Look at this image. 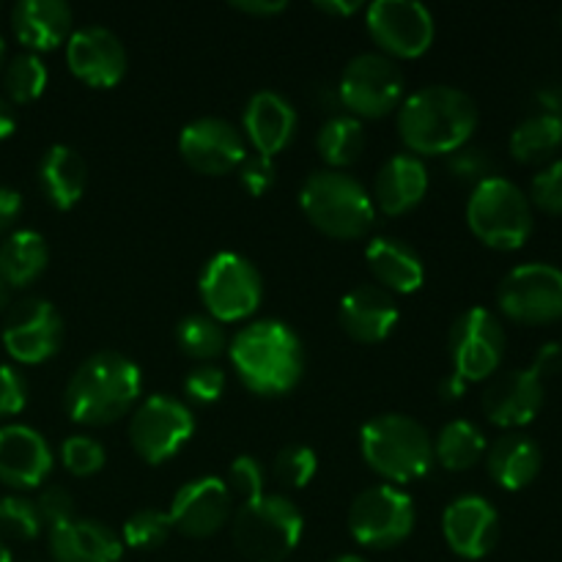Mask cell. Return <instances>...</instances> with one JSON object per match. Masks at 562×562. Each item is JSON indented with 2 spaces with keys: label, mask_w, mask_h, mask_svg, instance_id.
<instances>
[{
  "label": "cell",
  "mask_w": 562,
  "mask_h": 562,
  "mask_svg": "<svg viewBox=\"0 0 562 562\" xmlns=\"http://www.w3.org/2000/svg\"><path fill=\"white\" fill-rule=\"evenodd\" d=\"M395 113L401 140L415 157H448L464 148L477 130L475 99L453 86L420 88Z\"/></svg>",
  "instance_id": "6da1fadb"
},
{
  "label": "cell",
  "mask_w": 562,
  "mask_h": 562,
  "mask_svg": "<svg viewBox=\"0 0 562 562\" xmlns=\"http://www.w3.org/2000/svg\"><path fill=\"white\" fill-rule=\"evenodd\" d=\"M228 357L241 384L263 398L291 393L305 373L300 335L278 318H258L239 329L228 344Z\"/></svg>",
  "instance_id": "7a4b0ae2"
},
{
  "label": "cell",
  "mask_w": 562,
  "mask_h": 562,
  "mask_svg": "<svg viewBox=\"0 0 562 562\" xmlns=\"http://www.w3.org/2000/svg\"><path fill=\"white\" fill-rule=\"evenodd\" d=\"M140 393V368L130 357L121 351H97L71 373L64 409L80 426H113L135 409Z\"/></svg>",
  "instance_id": "3957f363"
},
{
  "label": "cell",
  "mask_w": 562,
  "mask_h": 562,
  "mask_svg": "<svg viewBox=\"0 0 562 562\" xmlns=\"http://www.w3.org/2000/svg\"><path fill=\"white\" fill-rule=\"evenodd\" d=\"M362 461L390 486H404L426 477L434 467V439L415 417H373L360 431Z\"/></svg>",
  "instance_id": "277c9868"
},
{
  "label": "cell",
  "mask_w": 562,
  "mask_h": 562,
  "mask_svg": "<svg viewBox=\"0 0 562 562\" xmlns=\"http://www.w3.org/2000/svg\"><path fill=\"white\" fill-rule=\"evenodd\" d=\"M300 209L316 231L338 241H357L376 223L373 198L344 170H316L300 190Z\"/></svg>",
  "instance_id": "5b68a950"
},
{
  "label": "cell",
  "mask_w": 562,
  "mask_h": 562,
  "mask_svg": "<svg viewBox=\"0 0 562 562\" xmlns=\"http://www.w3.org/2000/svg\"><path fill=\"white\" fill-rule=\"evenodd\" d=\"M305 516L283 494H261L241 505L231 519V536L241 558L252 562H283L300 547Z\"/></svg>",
  "instance_id": "8992f818"
},
{
  "label": "cell",
  "mask_w": 562,
  "mask_h": 562,
  "mask_svg": "<svg viewBox=\"0 0 562 562\" xmlns=\"http://www.w3.org/2000/svg\"><path fill=\"white\" fill-rule=\"evenodd\" d=\"M467 225L477 241L499 252L519 250L532 234L530 198L503 176L477 184L467 201Z\"/></svg>",
  "instance_id": "52a82bcc"
},
{
  "label": "cell",
  "mask_w": 562,
  "mask_h": 562,
  "mask_svg": "<svg viewBox=\"0 0 562 562\" xmlns=\"http://www.w3.org/2000/svg\"><path fill=\"white\" fill-rule=\"evenodd\" d=\"M198 294L203 307L217 324H236L250 318L261 307V272L239 252L223 250L209 258L198 278Z\"/></svg>",
  "instance_id": "ba28073f"
},
{
  "label": "cell",
  "mask_w": 562,
  "mask_h": 562,
  "mask_svg": "<svg viewBox=\"0 0 562 562\" xmlns=\"http://www.w3.org/2000/svg\"><path fill=\"white\" fill-rule=\"evenodd\" d=\"M415 503L409 494L390 483L366 488L349 508V532L360 547L387 552L401 547L415 530Z\"/></svg>",
  "instance_id": "9c48e42d"
},
{
  "label": "cell",
  "mask_w": 562,
  "mask_h": 562,
  "mask_svg": "<svg viewBox=\"0 0 562 562\" xmlns=\"http://www.w3.org/2000/svg\"><path fill=\"white\" fill-rule=\"evenodd\" d=\"M404 71L382 53H362L346 64L340 77V108L357 121H376L395 113L404 102Z\"/></svg>",
  "instance_id": "30bf717a"
},
{
  "label": "cell",
  "mask_w": 562,
  "mask_h": 562,
  "mask_svg": "<svg viewBox=\"0 0 562 562\" xmlns=\"http://www.w3.org/2000/svg\"><path fill=\"white\" fill-rule=\"evenodd\" d=\"M195 434L192 409L170 395H148L130 417V445L146 464L157 467L173 459Z\"/></svg>",
  "instance_id": "8fae6325"
},
{
  "label": "cell",
  "mask_w": 562,
  "mask_h": 562,
  "mask_svg": "<svg viewBox=\"0 0 562 562\" xmlns=\"http://www.w3.org/2000/svg\"><path fill=\"white\" fill-rule=\"evenodd\" d=\"M366 31L393 60L420 58L437 36L434 14L417 0H376L366 5Z\"/></svg>",
  "instance_id": "7c38bea8"
},
{
  "label": "cell",
  "mask_w": 562,
  "mask_h": 562,
  "mask_svg": "<svg viewBox=\"0 0 562 562\" xmlns=\"http://www.w3.org/2000/svg\"><path fill=\"white\" fill-rule=\"evenodd\" d=\"M503 316L516 324H552L562 318V269L552 263H521L497 289Z\"/></svg>",
  "instance_id": "4fadbf2b"
},
{
  "label": "cell",
  "mask_w": 562,
  "mask_h": 562,
  "mask_svg": "<svg viewBox=\"0 0 562 562\" xmlns=\"http://www.w3.org/2000/svg\"><path fill=\"white\" fill-rule=\"evenodd\" d=\"M450 362L467 384L497 373L505 355V329L488 307H470L453 322L448 335Z\"/></svg>",
  "instance_id": "5bb4252c"
},
{
  "label": "cell",
  "mask_w": 562,
  "mask_h": 562,
  "mask_svg": "<svg viewBox=\"0 0 562 562\" xmlns=\"http://www.w3.org/2000/svg\"><path fill=\"white\" fill-rule=\"evenodd\" d=\"M64 344V318L53 302L27 296L9 307L3 324V346L20 366H42L53 360Z\"/></svg>",
  "instance_id": "9a60e30c"
},
{
  "label": "cell",
  "mask_w": 562,
  "mask_h": 562,
  "mask_svg": "<svg viewBox=\"0 0 562 562\" xmlns=\"http://www.w3.org/2000/svg\"><path fill=\"white\" fill-rule=\"evenodd\" d=\"M179 154L195 173L228 176L245 162L247 140L231 121L206 115L181 130Z\"/></svg>",
  "instance_id": "2e32d148"
},
{
  "label": "cell",
  "mask_w": 562,
  "mask_h": 562,
  "mask_svg": "<svg viewBox=\"0 0 562 562\" xmlns=\"http://www.w3.org/2000/svg\"><path fill=\"white\" fill-rule=\"evenodd\" d=\"M168 516L176 532L203 541L234 519V497L220 477H195L176 492Z\"/></svg>",
  "instance_id": "e0dca14e"
},
{
  "label": "cell",
  "mask_w": 562,
  "mask_h": 562,
  "mask_svg": "<svg viewBox=\"0 0 562 562\" xmlns=\"http://www.w3.org/2000/svg\"><path fill=\"white\" fill-rule=\"evenodd\" d=\"M66 64L80 82L91 88H115L126 75V49L113 31L102 25H86L71 31L66 42Z\"/></svg>",
  "instance_id": "ac0fdd59"
},
{
  "label": "cell",
  "mask_w": 562,
  "mask_h": 562,
  "mask_svg": "<svg viewBox=\"0 0 562 562\" xmlns=\"http://www.w3.org/2000/svg\"><path fill=\"white\" fill-rule=\"evenodd\" d=\"M55 456L47 439L31 426H0V483L14 492H31L53 475Z\"/></svg>",
  "instance_id": "d6986e66"
},
{
  "label": "cell",
  "mask_w": 562,
  "mask_h": 562,
  "mask_svg": "<svg viewBox=\"0 0 562 562\" xmlns=\"http://www.w3.org/2000/svg\"><path fill=\"white\" fill-rule=\"evenodd\" d=\"M442 536L461 560H483L499 541V514L486 497H456L442 514Z\"/></svg>",
  "instance_id": "ffe728a7"
},
{
  "label": "cell",
  "mask_w": 562,
  "mask_h": 562,
  "mask_svg": "<svg viewBox=\"0 0 562 562\" xmlns=\"http://www.w3.org/2000/svg\"><path fill=\"white\" fill-rule=\"evenodd\" d=\"M543 398H547L543 379L532 368H516L488 382L483 393V415L497 428L514 431L536 420L538 412L543 409Z\"/></svg>",
  "instance_id": "44dd1931"
},
{
  "label": "cell",
  "mask_w": 562,
  "mask_h": 562,
  "mask_svg": "<svg viewBox=\"0 0 562 562\" xmlns=\"http://www.w3.org/2000/svg\"><path fill=\"white\" fill-rule=\"evenodd\" d=\"M338 322L355 344L376 346L398 327L401 311L395 296L379 285H357L340 300Z\"/></svg>",
  "instance_id": "7402d4cb"
},
{
  "label": "cell",
  "mask_w": 562,
  "mask_h": 562,
  "mask_svg": "<svg viewBox=\"0 0 562 562\" xmlns=\"http://www.w3.org/2000/svg\"><path fill=\"white\" fill-rule=\"evenodd\" d=\"M296 124H300V119H296L294 104L274 91L252 93L245 115H241L245 140L256 148V154L269 159L289 148V143L296 135Z\"/></svg>",
  "instance_id": "603a6c76"
},
{
  "label": "cell",
  "mask_w": 562,
  "mask_h": 562,
  "mask_svg": "<svg viewBox=\"0 0 562 562\" xmlns=\"http://www.w3.org/2000/svg\"><path fill=\"white\" fill-rule=\"evenodd\" d=\"M49 558L53 562H121L124 543L119 532L102 521L75 516L49 527Z\"/></svg>",
  "instance_id": "cb8c5ba5"
},
{
  "label": "cell",
  "mask_w": 562,
  "mask_h": 562,
  "mask_svg": "<svg viewBox=\"0 0 562 562\" xmlns=\"http://www.w3.org/2000/svg\"><path fill=\"white\" fill-rule=\"evenodd\" d=\"M428 192V168L415 154H395L379 168L373 179V206L387 217L409 214Z\"/></svg>",
  "instance_id": "d4e9b609"
},
{
  "label": "cell",
  "mask_w": 562,
  "mask_h": 562,
  "mask_svg": "<svg viewBox=\"0 0 562 562\" xmlns=\"http://www.w3.org/2000/svg\"><path fill=\"white\" fill-rule=\"evenodd\" d=\"M75 14L64 0H22L11 9V31L25 53H49L69 42Z\"/></svg>",
  "instance_id": "484cf974"
},
{
  "label": "cell",
  "mask_w": 562,
  "mask_h": 562,
  "mask_svg": "<svg viewBox=\"0 0 562 562\" xmlns=\"http://www.w3.org/2000/svg\"><path fill=\"white\" fill-rule=\"evenodd\" d=\"M366 263L387 294H415L426 283V267L412 245L395 236H376L366 247Z\"/></svg>",
  "instance_id": "4316f807"
},
{
  "label": "cell",
  "mask_w": 562,
  "mask_h": 562,
  "mask_svg": "<svg viewBox=\"0 0 562 562\" xmlns=\"http://www.w3.org/2000/svg\"><path fill=\"white\" fill-rule=\"evenodd\" d=\"M86 159L75 148L55 143L44 151L42 162H38V187H42L49 206L58 209V212H71L86 195Z\"/></svg>",
  "instance_id": "83f0119b"
},
{
  "label": "cell",
  "mask_w": 562,
  "mask_h": 562,
  "mask_svg": "<svg viewBox=\"0 0 562 562\" xmlns=\"http://www.w3.org/2000/svg\"><path fill=\"white\" fill-rule=\"evenodd\" d=\"M543 467V453L536 439L527 434H503L492 448H486V470L505 492H521L538 477Z\"/></svg>",
  "instance_id": "f1b7e54d"
},
{
  "label": "cell",
  "mask_w": 562,
  "mask_h": 562,
  "mask_svg": "<svg viewBox=\"0 0 562 562\" xmlns=\"http://www.w3.org/2000/svg\"><path fill=\"white\" fill-rule=\"evenodd\" d=\"M49 263V247L36 231H11L0 241V272L9 289H27L44 274Z\"/></svg>",
  "instance_id": "f546056e"
},
{
  "label": "cell",
  "mask_w": 562,
  "mask_h": 562,
  "mask_svg": "<svg viewBox=\"0 0 562 562\" xmlns=\"http://www.w3.org/2000/svg\"><path fill=\"white\" fill-rule=\"evenodd\" d=\"M316 151L329 165V170L351 168L366 151L362 121H357L349 113L329 115L316 135Z\"/></svg>",
  "instance_id": "4dcf8cb0"
},
{
  "label": "cell",
  "mask_w": 562,
  "mask_h": 562,
  "mask_svg": "<svg viewBox=\"0 0 562 562\" xmlns=\"http://www.w3.org/2000/svg\"><path fill=\"white\" fill-rule=\"evenodd\" d=\"M486 437L470 420H450L434 439V461L448 472H467L486 459Z\"/></svg>",
  "instance_id": "1f68e13d"
},
{
  "label": "cell",
  "mask_w": 562,
  "mask_h": 562,
  "mask_svg": "<svg viewBox=\"0 0 562 562\" xmlns=\"http://www.w3.org/2000/svg\"><path fill=\"white\" fill-rule=\"evenodd\" d=\"M562 148V121L547 113H532L510 132V154L525 165H536Z\"/></svg>",
  "instance_id": "d6a6232c"
},
{
  "label": "cell",
  "mask_w": 562,
  "mask_h": 562,
  "mask_svg": "<svg viewBox=\"0 0 562 562\" xmlns=\"http://www.w3.org/2000/svg\"><path fill=\"white\" fill-rule=\"evenodd\" d=\"M176 344H179L181 355L198 362L217 360L228 349L223 324L214 322L212 316H201V313H190V316L181 318L179 327H176Z\"/></svg>",
  "instance_id": "836d02e7"
},
{
  "label": "cell",
  "mask_w": 562,
  "mask_h": 562,
  "mask_svg": "<svg viewBox=\"0 0 562 562\" xmlns=\"http://www.w3.org/2000/svg\"><path fill=\"white\" fill-rule=\"evenodd\" d=\"M0 80H3V97L11 104H31L44 93L49 75L36 53H20L3 66Z\"/></svg>",
  "instance_id": "e575fe53"
},
{
  "label": "cell",
  "mask_w": 562,
  "mask_h": 562,
  "mask_svg": "<svg viewBox=\"0 0 562 562\" xmlns=\"http://www.w3.org/2000/svg\"><path fill=\"white\" fill-rule=\"evenodd\" d=\"M170 532H173V525H170L168 510L143 508L124 521L121 543L135 549V552H151V549H159L168 541Z\"/></svg>",
  "instance_id": "d590c367"
},
{
  "label": "cell",
  "mask_w": 562,
  "mask_h": 562,
  "mask_svg": "<svg viewBox=\"0 0 562 562\" xmlns=\"http://www.w3.org/2000/svg\"><path fill=\"white\" fill-rule=\"evenodd\" d=\"M44 521L38 516L36 499L25 494H5L0 497V538L11 541H36Z\"/></svg>",
  "instance_id": "8d00e7d4"
},
{
  "label": "cell",
  "mask_w": 562,
  "mask_h": 562,
  "mask_svg": "<svg viewBox=\"0 0 562 562\" xmlns=\"http://www.w3.org/2000/svg\"><path fill=\"white\" fill-rule=\"evenodd\" d=\"M318 472V459L307 445H285L272 461V475L289 488H305Z\"/></svg>",
  "instance_id": "74e56055"
},
{
  "label": "cell",
  "mask_w": 562,
  "mask_h": 562,
  "mask_svg": "<svg viewBox=\"0 0 562 562\" xmlns=\"http://www.w3.org/2000/svg\"><path fill=\"white\" fill-rule=\"evenodd\" d=\"M104 461H108V450L93 437L75 434V437L64 439V445H60V464L75 477L97 475V472L104 470Z\"/></svg>",
  "instance_id": "f35d334b"
},
{
  "label": "cell",
  "mask_w": 562,
  "mask_h": 562,
  "mask_svg": "<svg viewBox=\"0 0 562 562\" xmlns=\"http://www.w3.org/2000/svg\"><path fill=\"white\" fill-rule=\"evenodd\" d=\"M448 173L459 184H470L475 190L477 184L488 181L494 176V159L488 151L475 146H464L459 151L448 154Z\"/></svg>",
  "instance_id": "ab89813d"
},
{
  "label": "cell",
  "mask_w": 562,
  "mask_h": 562,
  "mask_svg": "<svg viewBox=\"0 0 562 562\" xmlns=\"http://www.w3.org/2000/svg\"><path fill=\"white\" fill-rule=\"evenodd\" d=\"M231 497H239L241 505L258 499L263 494V467L252 456H236L225 477Z\"/></svg>",
  "instance_id": "60d3db41"
},
{
  "label": "cell",
  "mask_w": 562,
  "mask_h": 562,
  "mask_svg": "<svg viewBox=\"0 0 562 562\" xmlns=\"http://www.w3.org/2000/svg\"><path fill=\"white\" fill-rule=\"evenodd\" d=\"M225 384H228V376H225L223 368L217 366H201L195 371L187 373L184 379V395L192 401V404H217L225 393Z\"/></svg>",
  "instance_id": "b9f144b4"
},
{
  "label": "cell",
  "mask_w": 562,
  "mask_h": 562,
  "mask_svg": "<svg viewBox=\"0 0 562 562\" xmlns=\"http://www.w3.org/2000/svg\"><path fill=\"white\" fill-rule=\"evenodd\" d=\"M530 198L541 212L562 214V159L543 168L541 173L532 179Z\"/></svg>",
  "instance_id": "7bdbcfd3"
},
{
  "label": "cell",
  "mask_w": 562,
  "mask_h": 562,
  "mask_svg": "<svg viewBox=\"0 0 562 562\" xmlns=\"http://www.w3.org/2000/svg\"><path fill=\"white\" fill-rule=\"evenodd\" d=\"M239 184L247 195L261 198L274 187V162L261 154H247L239 165Z\"/></svg>",
  "instance_id": "ee69618b"
},
{
  "label": "cell",
  "mask_w": 562,
  "mask_h": 562,
  "mask_svg": "<svg viewBox=\"0 0 562 562\" xmlns=\"http://www.w3.org/2000/svg\"><path fill=\"white\" fill-rule=\"evenodd\" d=\"M36 508L44 527H58L64 521L75 519V497L64 486H44L38 492Z\"/></svg>",
  "instance_id": "f6af8a7d"
},
{
  "label": "cell",
  "mask_w": 562,
  "mask_h": 562,
  "mask_svg": "<svg viewBox=\"0 0 562 562\" xmlns=\"http://www.w3.org/2000/svg\"><path fill=\"white\" fill-rule=\"evenodd\" d=\"M27 406V382L14 366H0V420L20 415Z\"/></svg>",
  "instance_id": "bcb514c9"
},
{
  "label": "cell",
  "mask_w": 562,
  "mask_h": 562,
  "mask_svg": "<svg viewBox=\"0 0 562 562\" xmlns=\"http://www.w3.org/2000/svg\"><path fill=\"white\" fill-rule=\"evenodd\" d=\"M530 368L541 379L558 376V373L562 371V344H558V340H549V344H543L541 349H538L536 360H532Z\"/></svg>",
  "instance_id": "7dc6e473"
},
{
  "label": "cell",
  "mask_w": 562,
  "mask_h": 562,
  "mask_svg": "<svg viewBox=\"0 0 562 562\" xmlns=\"http://www.w3.org/2000/svg\"><path fill=\"white\" fill-rule=\"evenodd\" d=\"M22 214V195L11 187H0V236H9Z\"/></svg>",
  "instance_id": "c3c4849f"
},
{
  "label": "cell",
  "mask_w": 562,
  "mask_h": 562,
  "mask_svg": "<svg viewBox=\"0 0 562 562\" xmlns=\"http://www.w3.org/2000/svg\"><path fill=\"white\" fill-rule=\"evenodd\" d=\"M231 9L250 16H274L283 14L289 3H283V0H239V3H231Z\"/></svg>",
  "instance_id": "681fc988"
},
{
  "label": "cell",
  "mask_w": 562,
  "mask_h": 562,
  "mask_svg": "<svg viewBox=\"0 0 562 562\" xmlns=\"http://www.w3.org/2000/svg\"><path fill=\"white\" fill-rule=\"evenodd\" d=\"M538 113L554 115V119L562 121V82H552V86H543L541 91L536 93Z\"/></svg>",
  "instance_id": "f907efd6"
},
{
  "label": "cell",
  "mask_w": 562,
  "mask_h": 562,
  "mask_svg": "<svg viewBox=\"0 0 562 562\" xmlns=\"http://www.w3.org/2000/svg\"><path fill=\"white\" fill-rule=\"evenodd\" d=\"M316 11L327 16H351L366 11V3H357V0H324V3H316Z\"/></svg>",
  "instance_id": "816d5d0a"
},
{
  "label": "cell",
  "mask_w": 562,
  "mask_h": 562,
  "mask_svg": "<svg viewBox=\"0 0 562 562\" xmlns=\"http://www.w3.org/2000/svg\"><path fill=\"white\" fill-rule=\"evenodd\" d=\"M467 387H470V384H467L459 373H448V376L439 382V395H442L445 404H453V401L464 398Z\"/></svg>",
  "instance_id": "f5cc1de1"
},
{
  "label": "cell",
  "mask_w": 562,
  "mask_h": 562,
  "mask_svg": "<svg viewBox=\"0 0 562 562\" xmlns=\"http://www.w3.org/2000/svg\"><path fill=\"white\" fill-rule=\"evenodd\" d=\"M313 102H316V108L327 110L329 115H335V110L340 108L338 88L329 86V82H324V86H316V88H313Z\"/></svg>",
  "instance_id": "db71d44e"
},
{
  "label": "cell",
  "mask_w": 562,
  "mask_h": 562,
  "mask_svg": "<svg viewBox=\"0 0 562 562\" xmlns=\"http://www.w3.org/2000/svg\"><path fill=\"white\" fill-rule=\"evenodd\" d=\"M16 124H20V119H16V104H11L9 99L0 93V140L14 135Z\"/></svg>",
  "instance_id": "11a10c76"
},
{
  "label": "cell",
  "mask_w": 562,
  "mask_h": 562,
  "mask_svg": "<svg viewBox=\"0 0 562 562\" xmlns=\"http://www.w3.org/2000/svg\"><path fill=\"white\" fill-rule=\"evenodd\" d=\"M9 300H11V289H9V283H5L3 272H0V311H3V307H9Z\"/></svg>",
  "instance_id": "9f6ffc18"
},
{
  "label": "cell",
  "mask_w": 562,
  "mask_h": 562,
  "mask_svg": "<svg viewBox=\"0 0 562 562\" xmlns=\"http://www.w3.org/2000/svg\"><path fill=\"white\" fill-rule=\"evenodd\" d=\"M329 562H368V560L360 558V554H338V558H333Z\"/></svg>",
  "instance_id": "6f0895ef"
},
{
  "label": "cell",
  "mask_w": 562,
  "mask_h": 562,
  "mask_svg": "<svg viewBox=\"0 0 562 562\" xmlns=\"http://www.w3.org/2000/svg\"><path fill=\"white\" fill-rule=\"evenodd\" d=\"M0 562H14L11 560V552H9V547H5L3 538H0Z\"/></svg>",
  "instance_id": "680465c9"
},
{
  "label": "cell",
  "mask_w": 562,
  "mask_h": 562,
  "mask_svg": "<svg viewBox=\"0 0 562 562\" xmlns=\"http://www.w3.org/2000/svg\"><path fill=\"white\" fill-rule=\"evenodd\" d=\"M3 66H5V38L0 36V75H3Z\"/></svg>",
  "instance_id": "91938a15"
}]
</instances>
